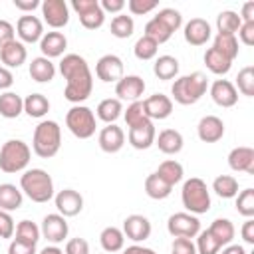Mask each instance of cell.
Segmentation results:
<instances>
[{
    "label": "cell",
    "mask_w": 254,
    "mask_h": 254,
    "mask_svg": "<svg viewBox=\"0 0 254 254\" xmlns=\"http://www.w3.org/2000/svg\"><path fill=\"white\" fill-rule=\"evenodd\" d=\"M60 73L65 79L64 97L75 105L85 101L93 89V75L87 62L79 54H65L60 62Z\"/></svg>",
    "instance_id": "cell-1"
},
{
    "label": "cell",
    "mask_w": 254,
    "mask_h": 254,
    "mask_svg": "<svg viewBox=\"0 0 254 254\" xmlns=\"http://www.w3.org/2000/svg\"><path fill=\"white\" fill-rule=\"evenodd\" d=\"M20 190L32 202H48L54 198V181L52 175L44 169H28L20 177Z\"/></svg>",
    "instance_id": "cell-2"
},
{
    "label": "cell",
    "mask_w": 254,
    "mask_h": 254,
    "mask_svg": "<svg viewBox=\"0 0 254 254\" xmlns=\"http://www.w3.org/2000/svg\"><path fill=\"white\" fill-rule=\"evenodd\" d=\"M60 147H62V127L58 125V121H52V119L40 121L32 137L34 153L42 159H52L54 155H58Z\"/></svg>",
    "instance_id": "cell-3"
},
{
    "label": "cell",
    "mask_w": 254,
    "mask_h": 254,
    "mask_svg": "<svg viewBox=\"0 0 254 254\" xmlns=\"http://www.w3.org/2000/svg\"><path fill=\"white\" fill-rule=\"evenodd\" d=\"M208 89V79L202 71H192L189 75H181L171 85V95L181 105L196 103Z\"/></svg>",
    "instance_id": "cell-4"
},
{
    "label": "cell",
    "mask_w": 254,
    "mask_h": 254,
    "mask_svg": "<svg viewBox=\"0 0 254 254\" xmlns=\"http://www.w3.org/2000/svg\"><path fill=\"white\" fill-rule=\"evenodd\" d=\"M181 200L183 206L190 212V214H204L210 210V190L206 187V183L198 177H190L183 183V190H181Z\"/></svg>",
    "instance_id": "cell-5"
},
{
    "label": "cell",
    "mask_w": 254,
    "mask_h": 254,
    "mask_svg": "<svg viewBox=\"0 0 254 254\" xmlns=\"http://www.w3.org/2000/svg\"><path fill=\"white\" fill-rule=\"evenodd\" d=\"M32 151L22 139H8L0 149V169L8 175L20 173L28 167Z\"/></svg>",
    "instance_id": "cell-6"
},
{
    "label": "cell",
    "mask_w": 254,
    "mask_h": 254,
    "mask_svg": "<svg viewBox=\"0 0 254 254\" xmlns=\"http://www.w3.org/2000/svg\"><path fill=\"white\" fill-rule=\"evenodd\" d=\"M65 127L69 129V133L73 137H77V139H89V137H93L95 127H97L95 113L87 105H73L65 113Z\"/></svg>",
    "instance_id": "cell-7"
},
{
    "label": "cell",
    "mask_w": 254,
    "mask_h": 254,
    "mask_svg": "<svg viewBox=\"0 0 254 254\" xmlns=\"http://www.w3.org/2000/svg\"><path fill=\"white\" fill-rule=\"evenodd\" d=\"M71 8L77 12L79 22L85 30H97L105 22V12L97 0H71Z\"/></svg>",
    "instance_id": "cell-8"
},
{
    "label": "cell",
    "mask_w": 254,
    "mask_h": 254,
    "mask_svg": "<svg viewBox=\"0 0 254 254\" xmlns=\"http://www.w3.org/2000/svg\"><path fill=\"white\" fill-rule=\"evenodd\" d=\"M167 230L175 238H194L200 232V220L190 212H175L167 220Z\"/></svg>",
    "instance_id": "cell-9"
},
{
    "label": "cell",
    "mask_w": 254,
    "mask_h": 254,
    "mask_svg": "<svg viewBox=\"0 0 254 254\" xmlns=\"http://www.w3.org/2000/svg\"><path fill=\"white\" fill-rule=\"evenodd\" d=\"M40 232L42 236L52 242V244H60L67 238V232H69V226H67V220L65 216H62L60 212H52V214H46L44 220H42V226H40Z\"/></svg>",
    "instance_id": "cell-10"
},
{
    "label": "cell",
    "mask_w": 254,
    "mask_h": 254,
    "mask_svg": "<svg viewBox=\"0 0 254 254\" xmlns=\"http://www.w3.org/2000/svg\"><path fill=\"white\" fill-rule=\"evenodd\" d=\"M40 8H42V16H44L46 24L52 26L54 30H60V28L67 26L69 6L65 4V0H44Z\"/></svg>",
    "instance_id": "cell-11"
},
{
    "label": "cell",
    "mask_w": 254,
    "mask_h": 254,
    "mask_svg": "<svg viewBox=\"0 0 254 254\" xmlns=\"http://www.w3.org/2000/svg\"><path fill=\"white\" fill-rule=\"evenodd\" d=\"M95 75L103 83H117L123 77V60L115 54H105L95 64Z\"/></svg>",
    "instance_id": "cell-12"
},
{
    "label": "cell",
    "mask_w": 254,
    "mask_h": 254,
    "mask_svg": "<svg viewBox=\"0 0 254 254\" xmlns=\"http://www.w3.org/2000/svg\"><path fill=\"white\" fill-rule=\"evenodd\" d=\"M16 34H18L22 44H36L44 36V24L38 16L24 14L16 22Z\"/></svg>",
    "instance_id": "cell-13"
},
{
    "label": "cell",
    "mask_w": 254,
    "mask_h": 254,
    "mask_svg": "<svg viewBox=\"0 0 254 254\" xmlns=\"http://www.w3.org/2000/svg\"><path fill=\"white\" fill-rule=\"evenodd\" d=\"M145 79L141 75H123L117 83H115V95L119 101H139V97L145 91Z\"/></svg>",
    "instance_id": "cell-14"
},
{
    "label": "cell",
    "mask_w": 254,
    "mask_h": 254,
    "mask_svg": "<svg viewBox=\"0 0 254 254\" xmlns=\"http://www.w3.org/2000/svg\"><path fill=\"white\" fill-rule=\"evenodd\" d=\"M56 208L62 216H77L83 210V196L73 189H64L58 194H54Z\"/></svg>",
    "instance_id": "cell-15"
},
{
    "label": "cell",
    "mask_w": 254,
    "mask_h": 254,
    "mask_svg": "<svg viewBox=\"0 0 254 254\" xmlns=\"http://www.w3.org/2000/svg\"><path fill=\"white\" fill-rule=\"evenodd\" d=\"M151 230H153V226H151L149 218L143 214H129L123 220V234L129 240H133L135 244L145 242L151 236Z\"/></svg>",
    "instance_id": "cell-16"
},
{
    "label": "cell",
    "mask_w": 254,
    "mask_h": 254,
    "mask_svg": "<svg viewBox=\"0 0 254 254\" xmlns=\"http://www.w3.org/2000/svg\"><path fill=\"white\" fill-rule=\"evenodd\" d=\"M185 42L190 46H204L212 38V28L204 18H190L185 24Z\"/></svg>",
    "instance_id": "cell-17"
},
{
    "label": "cell",
    "mask_w": 254,
    "mask_h": 254,
    "mask_svg": "<svg viewBox=\"0 0 254 254\" xmlns=\"http://www.w3.org/2000/svg\"><path fill=\"white\" fill-rule=\"evenodd\" d=\"M97 143H99V149L103 153H109V155L119 153L123 149V145H125V133H123V129L119 125L109 123L99 131Z\"/></svg>",
    "instance_id": "cell-18"
},
{
    "label": "cell",
    "mask_w": 254,
    "mask_h": 254,
    "mask_svg": "<svg viewBox=\"0 0 254 254\" xmlns=\"http://www.w3.org/2000/svg\"><path fill=\"white\" fill-rule=\"evenodd\" d=\"M196 135L202 143H216L224 137V121L216 115H204L196 125Z\"/></svg>",
    "instance_id": "cell-19"
},
{
    "label": "cell",
    "mask_w": 254,
    "mask_h": 254,
    "mask_svg": "<svg viewBox=\"0 0 254 254\" xmlns=\"http://www.w3.org/2000/svg\"><path fill=\"white\" fill-rule=\"evenodd\" d=\"M210 97L218 107H234L238 101V91L232 81L228 79H216L210 85Z\"/></svg>",
    "instance_id": "cell-20"
},
{
    "label": "cell",
    "mask_w": 254,
    "mask_h": 254,
    "mask_svg": "<svg viewBox=\"0 0 254 254\" xmlns=\"http://www.w3.org/2000/svg\"><path fill=\"white\" fill-rule=\"evenodd\" d=\"M143 107H145V113L147 117L153 121V119H167L171 113H173V99L165 93H153L151 97H147L143 101Z\"/></svg>",
    "instance_id": "cell-21"
},
{
    "label": "cell",
    "mask_w": 254,
    "mask_h": 254,
    "mask_svg": "<svg viewBox=\"0 0 254 254\" xmlns=\"http://www.w3.org/2000/svg\"><path fill=\"white\" fill-rule=\"evenodd\" d=\"M155 137H157V131L153 121H145L141 125L129 127V145L133 149H139V151L149 149L151 145H155Z\"/></svg>",
    "instance_id": "cell-22"
},
{
    "label": "cell",
    "mask_w": 254,
    "mask_h": 254,
    "mask_svg": "<svg viewBox=\"0 0 254 254\" xmlns=\"http://www.w3.org/2000/svg\"><path fill=\"white\" fill-rule=\"evenodd\" d=\"M228 167L236 173L254 175V149L252 147H234L228 153Z\"/></svg>",
    "instance_id": "cell-23"
},
{
    "label": "cell",
    "mask_w": 254,
    "mask_h": 254,
    "mask_svg": "<svg viewBox=\"0 0 254 254\" xmlns=\"http://www.w3.org/2000/svg\"><path fill=\"white\" fill-rule=\"evenodd\" d=\"M67 48V38L62 34V32H46L40 40V50H42V56L52 60V58H60L64 56Z\"/></svg>",
    "instance_id": "cell-24"
},
{
    "label": "cell",
    "mask_w": 254,
    "mask_h": 254,
    "mask_svg": "<svg viewBox=\"0 0 254 254\" xmlns=\"http://www.w3.org/2000/svg\"><path fill=\"white\" fill-rule=\"evenodd\" d=\"M28 58V50L20 40H12L6 46L0 48V62L4 64V67H20Z\"/></svg>",
    "instance_id": "cell-25"
},
{
    "label": "cell",
    "mask_w": 254,
    "mask_h": 254,
    "mask_svg": "<svg viewBox=\"0 0 254 254\" xmlns=\"http://www.w3.org/2000/svg\"><path fill=\"white\" fill-rule=\"evenodd\" d=\"M155 145H157L159 151L165 153V155H177V153L183 151L185 139H183L181 131H177V129H163V131L155 137Z\"/></svg>",
    "instance_id": "cell-26"
},
{
    "label": "cell",
    "mask_w": 254,
    "mask_h": 254,
    "mask_svg": "<svg viewBox=\"0 0 254 254\" xmlns=\"http://www.w3.org/2000/svg\"><path fill=\"white\" fill-rule=\"evenodd\" d=\"M30 77L38 83H50L54 77H56V65L52 64V60L44 58V56H38L30 62Z\"/></svg>",
    "instance_id": "cell-27"
},
{
    "label": "cell",
    "mask_w": 254,
    "mask_h": 254,
    "mask_svg": "<svg viewBox=\"0 0 254 254\" xmlns=\"http://www.w3.org/2000/svg\"><path fill=\"white\" fill-rule=\"evenodd\" d=\"M24 113V99L14 91H4L0 95V115L4 119H16Z\"/></svg>",
    "instance_id": "cell-28"
},
{
    "label": "cell",
    "mask_w": 254,
    "mask_h": 254,
    "mask_svg": "<svg viewBox=\"0 0 254 254\" xmlns=\"http://www.w3.org/2000/svg\"><path fill=\"white\" fill-rule=\"evenodd\" d=\"M22 200H24V194L20 189H16V185L12 183L0 185V210H6V212L18 210L22 206Z\"/></svg>",
    "instance_id": "cell-29"
},
{
    "label": "cell",
    "mask_w": 254,
    "mask_h": 254,
    "mask_svg": "<svg viewBox=\"0 0 254 254\" xmlns=\"http://www.w3.org/2000/svg\"><path fill=\"white\" fill-rule=\"evenodd\" d=\"M204 65L214 75H226L230 71V67H232V60H228L226 56H222L218 50L208 48L204 52Z\"/></svg>",
    "instance_id": "cell-30"
},
{
    "label": "cell",
    "mask_w": 254,
    "mask_h": 254,
    "mask_svg": "<svg viewBox=\"0 0 254 254\" xmlns=\"http://www.w3.org/2000/svg\"><path fill=\"white\" fill-rule=\"evenodd\" d=\"M99 244L105 252H119L123 250V244H125V234L121 228L117 226H107L101 230L99 234Z\"/></svg>",
    "instance_id": "cell-31"
},
{
    "label": "cell",
    "mask_w": 254,
    "mask_h": 254,
    "mask_svg": "<svg viewBox=\"0 0 254 254\" xmlns=\"http://www.w3.org/2000/svg\"><path fill=\"white\" fill-rule=\"evenodd\" d=\"M121 111H123L121 101H119L117 97H107V99H101V101L97 103L95 115H97V119H101V121H105V123L109 125V123H115V121L119 119Z\"/></svg>",
    "instance_id": "cell-32"
},
{
    "label": "cell",
    "mask_w": 254,
    "mask_h": 254,
    "mask_svg": "<svg viewBox=\"0 0 254 254\" xmlns=\"http://www.w3.org/2000/svg\"><path fill=\"white\" fill-rule=\"evenodd\" d=\"M153 73L159 79H163V81L177 77L179 75V60L173 58V56H167V54L165 56H159L155 60V64H153Z\"/></svg>",
    "instance_id": "cell-33"
},
{
    "label": "cell",
    "mask_w": 254,
    "mask_h": 254,
    "mask_svg": "<svg viewBox=\"0 0 254 254\" xmlns=\"http://www.w3.org/2000/svg\"><path fill=\"white\" fill-rule=\"evenodd\" d=\"M145 192L153 200H163V198H167L173 192V187L169 183H165L157 173H151L145 179Z\"/></svg>",
    "instance_id": "cell-34"
},
{
    "label": "cell",
    "mask_w": 254,
    "mask_h": 254,
    "mask_svg": "<svg viewBox=\"0 0 254 254\" xmlns=\"http://www.w3.org/2000/svg\"><path fill=\"white\" fill-rule=\"evenodd\" d=\"M208 232L218 240V244H220L222 248H224L226 244H230L232 238H234V234H236L234 224H232V220H228V218H216V220H212V224L208 226Z\"/></svg>",
    "instance_id": "cell-35"
},
{
    "label": "cell",
    "mask_w": 254,
    "mask_h": 254,
    "mask_svg": "<svg viewBox=\"0 0 254 254\" xmlns=\"http://www.w3.org/2000/svg\"><path fill=\"white\" fill-rule=\"evenodd\" d=\"M155 173H157L165 183H169L171 187H175L177 183L183 181L185 169H183V165H181L179 161H175V159H167V161H163V163L159 165V169H157Z\"/></svg>",
    "instance_id": "cell-36"
},
{
    "label": "cell",
    "mask_w": 254,
    "mask_h": 254,
    "mask_svg": "<svg viewBox=\"0 0 254 254\" xmlns=\"http://www.w3.org/2000/svg\"><path fill=\"white\" fill-rule=\"evenodd\" d=\"M50 111V101L44 93H30L26 99H24V113L30 115V117H44L46 113Z\"/></svg>",
    "instance_id": "cell-37"
},
{
    "label": "cell",
    "mask_w": 254,
    "mask_h": 254,
    "mask_svg": "<svg viewBox=\"0 0 254 254\" xmlns=\"http://www.w3.org/2000/svg\"><path fill=\"white\" fill-rule=\"evenodd\" d=\"M212 190L220 198H234L238 194V181L232 175H218L212 181Z\"/></svg>",
    "instance_id": "cell-38"
},
{
    "label": "cell",
    "mask_w": 254,
    "mask_h": 254,
    "mask_svg": "<svg viewBox=\"0 0 254 254\" xmlns=\"http://www.w3.org/2000/svg\"><path fill=\"white\" fill-rule=\"evenodd\" d=\"M240 26H242V20H240L238 12H234V10H222L216 16V30H218V34H234L236 36Z\"/></svg>",
    "instance_id": "cell-39"
},
{
    "label": "cell",
    "mask_w": 254,
    "mask_h": 254,
    "mask_svg": "<svg viewBox=\"0 0 254 254\" xmlns=\"http://www.w3.org/2000/svg\"><path fill=\"white\" fill-rule=\"evenodd\" d=\"M14 234H16V240H20V242H24V244H32V246H36L38 240H40V236H42L40 226L34 224L32 220H20V222L16 224Z\"/></svg>",
    "instance_id": "cell-40"
},
{
    "label": "cell",
    "mask_w": 254,
    "mask_h": 254,
    "mask_svg": "<svg viewBox=\"0 0 254 254\" xmlns=\"http://www.w3.org/2000/svg\"><path fill=\"white\" fill-rule=\"evenodd\" d=\"M212 48L218 50L222 56H226L228 60H234L238 56V40L234 34H216L214 36V42H212Z\"/></svg>",
    "instance_id": "cell-41"
},
{
    "label": "cell",
    "mask_w": 254,
    "mask_h": 254,
    "mask_svg": "<svg viewBox=\"0 0 254 254\" xmlns=\"http://www.w3.org/2000/svg\"><path fill=\"white\" fill-rule=\"evenodd\" d=\"M143 36H147V38H151L153 42H157V44H165V42H169L171 40V36H173V32L159 20V18H151L147 24H145V34Z\"/></svg>",
    "instance_id": "cell-42"
},
{
    "label": "cell",
    "mask_w": 254,
    "mask_h": 254,
    "mask_svg": "<svg viewBox=\"0 0 254 254\" xmlns=\"http://www.w3.org/2000/svg\"><path fill=\"white\" fill-rule=\"evenodd\" d=\"M109 30H111V36H115L119 40H125V38H129L135 32V22L127 14H117L111 20V28Z\"/></svg>",
    "instance_id": "cell-43"
},
{
    "label": "cell",
    "mask_w": 254,
    "mask_h": 254,
    "mask_svg": "<svg viewBox=\"0 0 254 254\" xmlns=\"http://www.w3.org/2000/svg\"><path fill=\"white\" fill-rule=\"evenodd\" d=\"M157 52H159V44L153 42V40L147 38V36H141V38L135 42V46H133L135 58H137V60H143V62L153 60V58L157 56Z\"/></svg>",
    "instance_id": "cell-44"
},
{
    "label": "cell",
    "mask_w": 254,
    "mask_h": 254,
    "mask_svg": "<svg viewBox=\"0 0 254 254\" xmlns=\"http://www.w3.org/2000/svg\"><path fill=\"white\" fill-rule=\"evenodd\" d=\"M236 91H240L242 95L246 97H252L254 95V67L252 65H246L238 71L236 75Z\"/></svg>",
    "instance_id": "cell-45"
},
{
    "label": "cell",
    "mask_w": 254,
    "mask_h": 254,
    "mask_svg": "<svg viewBox=\"0 0 254 254\" xmlns=\"http://www.w3.org/2000/svg\"><path fill=\"white\" fill-rule=\"evenodd\" d=\"M198 238H196V254H218L220 252V244H218V240L208 232V228L206 230H200L198 234H196Z\"/></svg>",
    "instance_id": "cell-46"
},
{
    "label": "cell",
    "mask_w": 254,
    "mask_h": 254,
    "mask_svg": "<svg viewBox=\"0 0 254 254\" xmlns=\"http://www.w3.org/2000/svg\"><path fill=\"white\" fill-rule=\"evenodd\" d=\"M123 117H125L127 127H135V125H141V123H145V121H151V119L147 117V113H145L143 101H133V103H129L127 109H125V113H123Z\"/></svg>",
    "instance_id": "cell-47"
},
{
    "label": "cell",
    "mask_w": 254,
    "mask_h": 254,
    "mask_svg": "<svg viewBox=\"0 0 254 254\" xmlns=\"http://www.w3.org/2000/svg\"><path fill=\"white\" fill-rule=\"evenodd\" d=\"M236 210L244 218L254 216V189H244L236 194Z\"/></svg>",
    "instance_id": "cell-48"
},
{
    "label": "cell",
    "mask_w": 254,
    "mask_h": 254,
    "mask_svg": "<svg viewBox=\"0 0 254 254\" xmlns=\"http://www.w3.org/2000/svg\"><path fill=\"white\" fill-rule=\"evenodd\" d=\"M155 18H159L173 34L183 26V16H181V12L179 10H175V8H163V10H159L157 12V16Z\"/></svg>",
    "instance_id": "cell-49"
},
{
    "label": "cell",
    "mask_w": 254,
    "mask_h": 254,
    "mask_svg": "<svg viewBox=\"0 0 254 254\" xmlns=\"http://www.w3.org/2000/svg\"><path fill=\"white\" fill-rule=\"evenodd\" d=\"M157 6H159V2H157V0H129V2H127L129 12H131V14H135V16H141V14L153 12Z\"/></svg>",
    "instance_id": "cell-50"
},
{
    "label": "cell",
    "mask_w": 254,
    "mask_h": 254,
    "mask_svg": "<svg viewBox=\"0 0 254 254\" xmlns=\"http://www.w3.org/2000/svg\"><path fill=\"white\" fill-rule=\"evenodd\" d=\"M64 254H89V242L85 238H71L65 242Z\"/></svg>",
    "instance_id": "cell-51"
},
{
    "label": "cell",
    "mask_w": 254,
    "mask_h": 254,
    "mask_svg": "<svg viewBox=\"0 0 254 254\" xmlns=\"http://www.w3.org/2000/svg\"><path fill=\"white\" fill-rule=\"evenodd\" d=\"M171 254H196V246L192 238H175L171 246Z\"/></svg>",
    "instance_id": "cell-52"
},
{
    "label": "cell",
    "mask_w": 254,
    "mask_h": 254,
    "mask_svg": "<svg viewBox=\"0 0 254 254\" xmlns=\"http://www.w3.org/2000/svg\"><path fill=\"white\" fill-rule=\"evenodd\" d=\"M14 230H16V224L12 214L6 210H0V238H12Z\"/></svg>",
    "instance_id": "cell-53"
},
{
    "label": "cell",
    "mask_w": 254,
    "mask_h": 254,
    "mask_svg": "<svg viewBox=\"0 0 254 254\" xmlns=\"http://www.w3.org/2000/svg\"><path fill=\"white\" fill-rule=\"evenodd\" d=\"M238 38L244 46H254V22H242L238 28Z\"/></svg>",
    "instance_id": "cell-54"
},
{
    "label": "cell",
    "mask_w": 254,
    "mask_h": 254,
    "mask_svg": "<svg viewBox=\"0 0 254 254\" xmlns=\"http://www.w3.org/2000/svg\"><path fill=\"white\" fill-rule=\"evenodd\" d=\"M14 36H16V28L8 20H0V48L6 46L8 42L16 40Z\"/></svg>",
    "instance_id": "cell-55"
},
{
    "label": "cell",
    "mask_w": 254,
    "mask_h": 254,
    "mask_svg": "<svg viewBox=\"0 0 254 254\" xmlns=\"http://www.w3.org/2000/svg\"><path fill=\"white\" fill-rule=\"evenodd\" d=\"M8 254H38V252H36V246L24 244V242H20V240L14 238V240L8 244Z\"/></svg>",
    "instance_id": "cell-56"
},
{
    "label": "cell",
    "mask_w": 254,
    "mask_h": 254,
    "mask_svg": "<svg viewBox=\"0 0 254 254\" xmlns=\"http://www.w3.org/2000/svg\"><path fill=\"white\" fill-rule=\"evenodd\" d=\"M103 12H111V14H121V10L125 8V0H101L99 2Z\"/></svg>",
    "instance_id": "cell-57"
},
{
    "label": "cell",
    "mask_w": 254,
    "mask_h": 254,
    "mask_svg": "<svg viewBox=\"0 0 254 254\" xmlns=\"http://www.w3.org/2000/svg\"><path fill=\"white\" fill-rule=\"evenodd\" d=\"M240 234L246 244H254V220L252 218H246V222L240 228Z\"/></svg>",
    "instance_id": "cell-58"
},
{
    "label": "cell",
    "mask_w": 254,
    "mask_h": 254,
    "mask_svg": "<svg viewBox=\"0 0 254 254\" xmlns=\"http://www.w3.org/2000/svg\"><path fill=\"white\" fill-rule=\"evenodd\" d=\"M14 6L22 12H34L38 6H42L40 0H14Z\"/></svg>",
    "instance_id": "cell-59"
},
{
    "label": "cell",
    "mask_w": 254,
    "mask_h": 254,
    "mask_svg": "<svg viewBox=\"0 0 254 254\" xmlns=\"http://www.w3.org/2000/svg\"><path fill=\"white\" fill-rule=\"evenodd\" d=\"M12 83H14L12 71L8 67L0 65V89H8V87H12Z\"/></svg>",
    "instance_id": "cell-60"
},
{
    "label": "cell",
    "mask_w": 254,
    "mask_h": 254,
    "mask_svg": "<svg viewBox=\"0 0 254 254\" xmlns=\"http://www.w3.org/2000/svg\"><path fill=\"white\" fill-rule=\"evenodd\" d=\"M238 16L242 22H254V2H244Z\"/></svg>",
    "instance_id": "cell-61"
},
{
    "label": "cell",
    "mask_w": 254,
    "mask_h": 254,
    "mask_svg": "<svg viewBox=\"0 0 254 254\" xmlns=\"http://www.w3.org/2000/svg\"><path fill=\"white\" fill-rule=\"evenodd\" d=\"M123 254H157L153 248H147V246H141V244H131L123 250Z\"/></svg>",
    "instance_id": "cell-62"
},
{
    "label": "cell",
    "mask_w": 254,
    "mask_h": 254,
    "mask_svg": "<svg viewBox=\"0 0 254 254\" xmlns=\"http://www.w3.org/2000/svg\"><path fill=\"white\" fill-rule=\"evenodd\" d=\"M218 254H246V250L240 244H226L224 248H220Z\"/></svg>",
    "instance_id": "cell-63"
},
{
    "label": "cell",
    "mask_w": 254,
    "mask_h": 254,
    "mask_svg": "<svg viewBox=\"0 0 254 254\" xmlns=\"http://www.w3.org/2000/svg\"><path fill=\"white\" fill-rule=\"evenodd\" d=\"M38 254H64V250H62V248H58L56 244H52V246H46V248H42Z\"/></svg>",
    "instance_id": "cell-64"
}]
</instances>
